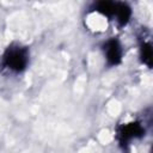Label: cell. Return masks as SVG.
<instances>
[{"label": "cell", "instance_id": "obj_1", "mask_svg": "<svg viewBox=\"0 0 153 153\" xmlns=\"http://www.w3.org/2000/svg\"><path fill=\"white\" fill-rule=\"evenodd\" d=\"M97 12L102 13L108 18H115L120 25H126L131 16L130 7L124 2L117 1H99L94 5Z\"/></svg>", "mask_w": 153, "mask_h": 153}, {"label": "cell", "instance_id": "obj_2", "mask_svg": "<svg viewBox=\"0 0 153 153\" xmlns=\"http://www.w3.org/2000/svg\"><path fill=\"white\" fill-rule=\"evenodd\" d=\"M29 63V51L22 45H10L2 55V65L12 72H22Z\"/></svg>", "mask_w": 153, "mask_h": 153}, {"label": "cell", "instance_id": "obj_3", "mask_svg": "<svg viewBox=\"0 0 153 153\" xmlns=\"http://www.w3.org/2000/svg\"><path fill=\"white\" fill-rule=\"evenodd\" d=\"M143 133H145V130L139 122H131V123H127V124L120 127L117 137L122 145H127L133 139L141 137L143 135Z\"/></svg>", "mask_w": 153, "mask_h": 153}, {"label": "cell", "instance_id": "obj_4", "mask_svg": "<svg viewBox=\"0 0 153 153\" xmlns=\"http://www.w3.org/2000/svg\"><path fill=\"white\" fill-rule=\"evenodd\" d=\"M104 54L106 62L110 66H116L122 61V47L116 38H111L104 44Z\"/></svg>", "mask_w": 153, "mask_h": 153}, {"label": "cell", "instance_id": "obj_5", "mask_svg": "<svg viewBox=\"0 0 153 153\" xmlns=\"http://www.w3.org/2000/svg\"><path fill=\"white\" fill-rule=\"evenodd\" d=\"M152 47L149 43H143L141 45V57H142V61L148 66L151 67L152 66Z\"/></svg>", "mask_w": 153, "mask_h": 153}]
</instances>
